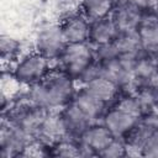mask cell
I'll return each mask as SVG.
<instances>
[{
  "label": "cell",
  "mask_w": 158,
  "mask_h": 158,
  "mask_svg": "<svg viewBox=\"0 0 158 158\" xmlns=\"http://www.w3.org/2000/svg\"><path fill=\"white\" fill-rule=\"evenodd\" d=\"M22 85H35L43 80L49 73V59L38 51L23 54L15 62L11 72Z\"/></svg>",
  "instance_id": "3"
},
{
  "label": "cell",
  "mask_w": 158,
  "mask_h": 158,
  "mask_svg": "<svg viewBox=\"0 0 158 158\" xmlns=\"http://www.w3.org/2000/svg\"><path fill=\"white\" fill-rule=\"evenodd\" d=\"M118 0H80L79 7L81 14L91 22L112 14Z\"/></svg>",
  "instance_id": "16"
},
{
  "label": "cell",
  "mask_w": 158,
  "mask_h": 158,
  "mask_svg": "<svg viewBox=\"0 0 158 158\" xmlns=\"http://www.w3.org/2000/svg\"><path fill=\"white\" fill-rule=\"evenodd\" d=\"M72 102L83 112V115L91 123H95L96 120L99 117H101L105 105H106L102 101H100L99 99H96L94 95H91L89 91H86L85 89L81 90L80 93H78L74 96Z\"/></svg>",
  "instance_id": "14"
},
{
  "label": "cell",
  "mask_w": 158,
  "mask_h": 158,
  "mask_svg": "<svg viewBox=\"0 0 158 158\" xmlns=\"http://www.w3.org/2000/svg\"><path fill=\"white\" fill-rule=\"evenodd\" d=\"M68 135L69 131L62 112L49 111L38 130L36 139H38L47 147H53L58 142L65 139Z\"/></svg>",
  "instance_id": "7"
},
{
  "label": "cell",
  "mask_w": 158,
  "mask_h": 158,
  "mask_svg": "<svg viewBox=\"0 0 158 158\" xmlns=\"http://www.w3.org/2000/svg\"><path fill=\"white\" fill-rule=\"evenodd\" d=\"M100 157L105 158H118V157H125L126 156V144L125 139L120 137H115L114 141L99 153Z\"/></svg>",
  "instance_id": "24"
},
{
  "label": "cell",
  "mask_w": 158,
  "mask_h": 158,
  "mask_svg": "<svg viewBox=\"0 0 158 158\" xmlns=\"http://www.w3.org/2000/svg\"><path fill=\"white\" fill-rule=\"evenodd\" d=\"M156 59H157V64H158V54H157V58Z\"/></svg>",
  "instance_id": "30"
},
{
  "label": "cell",
  "mask_w": 158,
  "mask_h": 158,
  "mask_svg": "<svg viewBox=\"0 0 158 158\" xmlns=\"http://www.w3.org/2000/svg\"><path fill=\"white\" fill-rule=\"evenodd\" d=\"M158 0H118V2H126V4H131L138 9L143 10H156V5H157Z\"/></svg>",
  "instance_id": "27"
},
{
  "label": "cell",
  "mask_w": 158,
  "mask_h": 158,
  "mask_svg": "<svg viewBox=\"0 0 158 158\" xmlns=\"http://www.w3.org/2000/svg\"><path fill=\"white\" fill-rule=\"evenodd\" d=\"M62 28L59 23L47 22L43 23L36 32L35 47L36 51L42 53L48 59L60 58L63 51L67 47Z\"/></svg>",
  "instance_id": "5"
},
{
  "label": "cell",
  "mask_w": 158,
  "mask_h": 158,
  "mask_svg": "<svg viewBox=\"0 0 158 158\" xmlns=\"http://www.w3.org/2000/svg\"><path fill=\"white\" fill-rule=\"evenodd\" d=\"M115 136L105 125H90L80 135V146L83 148V156L96 154L105 149L112 141Z\"/></svg>",
  "instance_id": "8"
},
{
  "label": "cell",
  "mask_w": 158,
  "mask_h": 158,
  "mask_svg": "<svg viewBox=\"0 0 158 158\" xmlns=\"http://www.w3.org/2000/svg\"><path fill=\"white\" fill-rule=\"evenodd\" d=\"M138 123V118L131 116L118 107L111 109L104 116V125L111 131L115 137H126Z\"/></svg>",
  "instance_id": "11"
},
{
  "label": "cell",
  "mask_w": 158,
  "mask_h": 158,
  "mask_svg": "<svg viewBox=\"0 0 158 158\" xmlns=\"http://www.w3.org/2000/svg\"><path fill=\"white\" fill-rule=\"evenodd\" d=\"M95 53L88 43H69L60 56L63 69L72 78H80L95 62Z\"/></svg>",
  "instance_id": "4"
},
{
  "label": "cell",
  "mask_w": 158,
  "mask_h": 158,
  "mask_svg": "<svg viewBox=\"0 0 158 158\" xmlns=\"http://www.w3.org/2000/svg\"><path fill=\"white\" fill-rule=\"evenodd\" d=\"M65 42L69 43H86L90 38L91 22L80 12H72L67 15L59 23Z\"/></svg>",
  "instance_id": "9"
},
{
  "label": "cell",
  "mask_w": 158,
  "mask_h": 158,
  "mask_svg": "<svg viewBox=\"0 0 158 158\" xmlns=\"http://www.w3.org/2000/svg\"><path fill=\"white\" fill-rule=\"evenodd\" d=\"M143 11L131 4L118 2L111 14V19L114 20L120 33L123 32H133L137 31L142 20Z\"/></svg>",
  "instance_id": "10"
},
{
  "label": "cell",
  "mask_w": 158,
  "mask_h": 158,
  "mask_svg": "<svg viewBox=\"0 0 158 158\" xmlns=\"http://www.w3.org/2000/svg\"><path fill=\"white\" fill-rule=\"evenodd\" d=\"M46 148H48L46 144H43L42 142H40L38 139H32L22 149V152L20 153V157H44L47 154H49Z\"/></svg>",
  "instance_id": "25"
},
{
  "label": "cell",
  "mask_w": 158,
  "mask_h": 158,
  "mask_svg": "<svg viewBox=\"0 0 158 158\" xmlns=\"http://www.w3.org/2000/svg\"><path fill=\"white\" fill-rule=\"evenodd\" d=\"M120 32L111 19V15L107 17H102L95 21H91L90 25V41L98 47L109 44L116 41Z\"/></svg>",
  "instance_id": "12"
},
{
  "label": "cell",
  "mask_w": 158,
  "mask_h": 158,
  "mask_svg": "<svg viewBox=\"0 0 158 158\" xmlns=\"http://www.w3.org/2000/svg\"><path fill=\"white\" fill-rule=\"evenodd\" d=\"M64 2H75V1H79L80 2V0H63Z\"/></svg>",
  "instance_id": "28"
},
{
  "label": "cell",
  "mask_w": 158,
  "mask_h": 158,
  "mask_svg": "<svg viewBox=\"0 0 158 158\" xmlns=\"http://www.w3.org/2000/svg\"><path fill=\"white\" fill-rule=\"evenodd\" d=\"M48 114V109L37 105L27 99V101L15 105L9 110V120L19 130H21L31 139H36L38 130Z\"/></svg>",
  "instance_id": "2"
},
{
  "label": "cell",
  "mask_w": 158,
  "mask_h": 158,
  "mask_svg": "<svg viewBox=\"0 0 158 158\" xmlns=\"http://www.w3.org/2000/svg\"><path fill=\"white\" fill-rule=\"evenodd\" d=\"M137 33L143 51L158 54V16L143 17Z\"/></svg>",
  "instance_id": "15"
},
{
  "label": "cell",
  "mask_w": 158,
  "mask_h": 158,
  "mask_svg": "<svg viewBox=\"0 0 158 158\" xmlns=\"http://www.w3.org/2000/svg\"><path fill=\"white\" fill-rule=\"evenodd\" d=\"M142 156L158 158V128L153 130L151 132V135L147 137L146 142L143 143Z\"/></svg>",
  "instance_id": "26"
},
{
  "label": "cell",
  "mask_w": 158,
  "mask_h": 158,
  "mask_svg": "<svg viewBox=\"0 0 158 158\" xmlns=\"http://www.w3.org/2000/svg\"><path fill=\"white\" fill-rule=\"evenodd\" d=\"M62 115L64 117L69 133L81 135L83 131H85L90 125H93L73 102H70L64 109V111H62Z\"/></svg>",
  "instance_id": "19"
},
{
  "label": "cell",
  "mask_w": 158,
  "mask_h": 158,
  "mask_svg": "<svg viewBox=\"0 0 158 158\" xmlns=\"http://www.w3.org/2000/svg\"><path fill=\"white\" fill-rule=\"evenodd\" d=\"M32 141L9 120L4 118L0 128V157H20L23 147Z\"/></svg>",
  "instance_id": "6"
},
{
  "label": "cell",
  "mask_w": 158,
  "mask_h": 158,
  "mask_svg": "<svg viewBox=\"0 0 158 158\" xmlns=\"http://www.w3.org/2000/svg\"><path fill=\"white\" fill-rule=\"evenodd\" d=\"M114 43L116 46L118 57L120 56L138 57V56H141V52L143 51L137 31L120 33Z\"/></svg>",
  "instance_id": "17"
},
{
  "label": "cell",
  "mask_w": 158,
  "mask_h": 158,
  "mask_svg": "<svg viewBox=\"0 0 158 158\" xmlns=\"http://www.w3.org/2000/svg\"><path fill=\"white\" fill-rule=\"evenodd\" d=\"M22 84L15 78L12 73L2 72L1 74V104L5 107L6 102L10 104V100L15 99L20 91V86Z\"/></svg>",
  "instance_id": "20"
},
{
  "label": "cell",
  "mask_w": 158,
  "mask_h": 158,
  "mask_svg": "<svg viewBox=\"0 0 158 158\" xmlns=\"http://www.w3.org/2000/svg\"><path fill=\"white\" fill-rule=\"evenodd\" d=\"M158 72V64H157V59L152 58V57H147V56H139L133 65L132 69V74L133 78L138 84H142L143 86L148 83V80Z\"/></svg>",
  "instance_id": "18"
},
{
  "label": "cell",
  "mask_w": 158,
  "mask_h": 158,
  "mask_svg": "<svg viewBox=\"0 0 158 158\" xmlns=\"http://www.w3.org/2000/svg\"><path fill=\"white\" fill-rule=\"evenodd\" d=\"M21 52V43L7 35H2L0 38V53H1V59L4 62H12L17 59L19 53Z\"/></svg>",
  "instance_id": "21"
},
{
  "label": "cell",
  "mask_w": 158,
  "mask_h": 158,
  "mask_svg": "<svg viewBox=\"0 0 158 158\" xmlns=\"http://www.w3.org/2000/svg\"><path fill=\"white\" fill-rule=\"evenodd\" d=\"M84 89L89 91L91 95H94L96 99L102 101L104 104H107L117 98L120 86L105 77L98 75L94 79L86 81Z\"/></svg>",
  "instance_id": "13"
},
{
  "label": "cell",
  "mask_w": 158,
  "mask_h": 158,
  "mask_svg": "<svg viewBox=\"0 0 158 158\" xmlns=\"http://www.w3.org/2000/svg\"><path fill=\"white\" fill-rule=\"evenodd\" d=\"M116 107L123 110L125 112L130 114L131 116H133L136 118H141L143 112H144V109H143L139 99L136 95L135 96H126V98L121 99L117 102Z\"/></svg>",
  "instance_id": "23"
},
{
  "label": "cell",
  "mask_w": 158,
  "mask_h": 158,
  "mask_svg": "<svg viewBox=\"0 0 158 158\" xmlns=\"http://www.w3.org/2000/svg\"><path fill=\"white\" fill-rule=\"evenodd\" d=\"M52 148V156L56 157H79L83 156V148L79 144H75L72 141H68L67 138L54 144Z\"/></svg>",
  "instance_id": "22"
},
{
  "label": "cell",
  "mask_w": 158,
  "mask_h": 158,
  "mask_svg": "<svg viewBox=\"0 0 158 158\" xmlns=\"http://www.w3.org/2000/svg\"><path fill=\"white\" fill-rule=\"evenodd\" d=\"M72 77L65 72H51L43 80L32 85L28 100L46 109H56L65 105L73 98Z\"/></svg>",
  "instance_id": "1"
},
{
  "label": "cell",
  "mask_w": 158,
  "mask_h": 158,
  "mask_svg": "<svg viewBox=\"0 0 158 158\" xmlns=\"http://www.w3.org/2000/svg\"><path fill=\"white\" fill-rule=\"evenodd\" d=\"M156 11H157V16H158V1H157V5H156Z\"/></svg>",
  "instance_id": "29"
}]
</instances>
